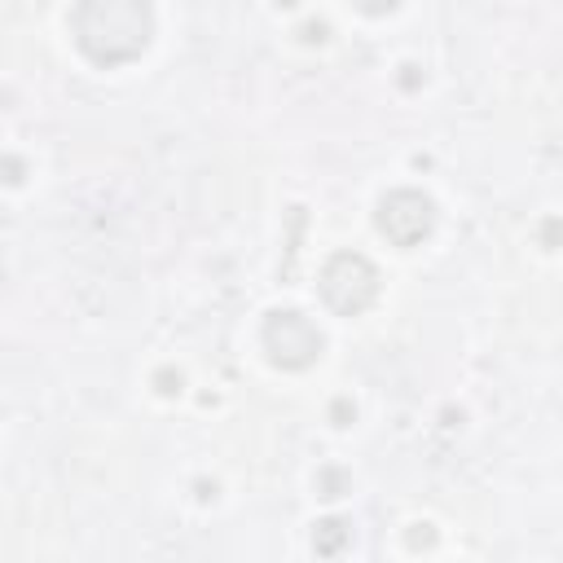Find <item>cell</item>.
I'll list each match as a JSON object with an SVG mask.
<instances>
[{"label": "cell", "mask_w": 563, "mask_h": 563, "mask_svg": "<svg viewBox=\"0 0 563 563\" xmlns=\"http://www.w3.org/2000/svg\"><path fill=\"white\" fill-rule=\"evenodd\" d=\"M374 224L391 246H418L435 229V202L422 189H391L383 194Z\"/></svg>", "instance_id": "4"}, {"label": "cell", "mask_w": 563, "mask_h": 563, "mask_svg": "<svg viewBox=\"0 0 563 563\" xmlns=\"http://www.w3.org/2000/svg\"><path fill=\"white\" fill-rule=\"evenodd\" d=\"M260 343H264V352H268V361H273L277 369H308V365L321 356V347H325L321 330H317L312 317H303L299 308H277V312H268V317H264V330H260Z\"/></svg>", "instance_id": "3"}, {"label": "cell", "mask_w": 563, "mask_h": 563, "mask_svg": "<svg viewBox=\"0 0 563 563\" xmlns=\"http://www.w3.org/2000/svg\"><path fill=\"white\" fill-rule=\"evenodd\" d=\"M70 35L79 53L97 66L136 62L154 40V4L150 0H75Z\"/></svg>", "instance_id": "1"}, {"label": "cell", "mask_w": 563, "mask_h": 563, "mask_svg": "<svg viewBox=\"0 0 563 563\" xmlns=\"http://www.w3.org/2000/svg\"><path fill=\"white\" fill-rule=\"evenodd\" d=\"M361 13H369V18H383V13H391L400 0H352Z\"/></svg>", "instance_id": "6"}, {"label": "cell", "mask_w": 563, "mask_h": 563, "mask_svg": "<svg viewBox=\"0 0 563 563\" xmlns=\"http://www.w3.org/2000/svg\"><path fill=\"white\" fill-rule=\"evenodd\" d=\"M321 299L339 317H356L378 299V268L361 251H339L321 268Z\"/></svg>", "instance_id": "2"}, {"label": "cell", "mask_w": 563, "mask_h": 563, "mask_svg": "<svg viewBox=\"0 0 563 563\" xmlns=\"http://www.w3.org/2000/svg\"><path fill=\"white\" fill-rule=\"evenodd\" d=\"M339 484H343V475L339 471H325L321 475V497H339Z\"/></svg>", "instance_id": "7"}, {"label": "cell", "mask_w": 563, "mask_h": 563, "mask_svg": "<svg viewBox=\"0 0 563 563\" xmlns=\"http://www.w3.org/2000/svg\"><path fill=\"white\" fill-rule=\"evenodd\" d=\"M343 541H347V523H343V519H325V523H317V532H312L317 554H339Z\"/></svg>", "instance_id": "5"}]
</instances>
